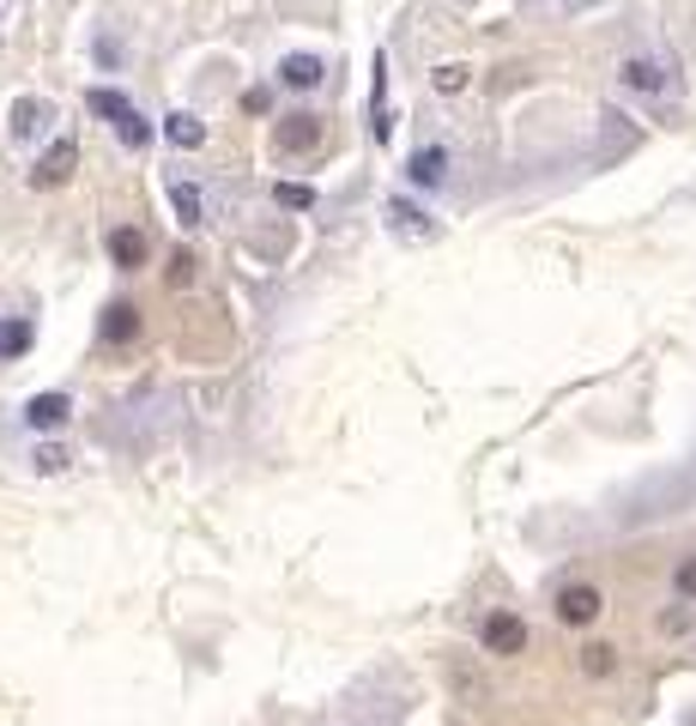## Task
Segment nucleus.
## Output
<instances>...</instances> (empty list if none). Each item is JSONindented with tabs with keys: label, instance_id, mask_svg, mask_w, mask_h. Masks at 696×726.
<instances>
[{
	"label": "nucleus",
	"instance_id": "nucleus-3",
	"mask_svg": "<svg viewBox=\"0 0 696 726\" xmlns=\"http://www.w3.org/2000/svg\"><path fill=\"white\" fill-rule=\"evenodd\" d=\"M551 612H558V624H563V630H588V624H600L605 593L594 588V581H570V588H558Z\"/></svg>",
	"mask_w": 696,
	"mask_h": 726
},
{
	"label": "nucleus",
	"instance_id": "nucleus-9",
	"mask_svg": "<svg viewBox=\"0 0 696 726\" xmlns=\"http://www.w3.org/2000/svg\"><path fill=\"white\" fill-rule=\"evenodd\" d=\"M406 182L412 188H443L448 182V146H418L406 158Z\"/></svg>",
	"mask_w": 696,
	"mask_h": 726
},
{
	"label": "nucleus",
	"instance_id": "nucleus-1",
	"mask_svg": "<svg viewBox=\"0 0 696 726\" xmlns=\"http://www.w3.org/2000/svg\"><path fill=\"white\" fill-rule=\"evenodd\" d=\"M617 85L636 91V97H648V103H666V97H678V68L666 55H624Z\"/></svg>",
	"mask_w": 696,
	"mask_h": 726
},
{
	"label": "nucleus",
	"instance_id": "nucleus-27",
	"mask_svg": "<svg viewBox=\"0 0 696 726\" xmlns=\"http://www.w3.org/2000/svg\"><path fill=\"white\" fill-rule=\"evenodd\" d=\"M563 12H582V7H600V0H558Z\"/></svg>",
	"mask_w": 696,
	"mask_h": 726
},
{
	"label": "nucleus",
	"instance_id": "nucleus-6",
	"mask_svg": "<svg viewBox=\"0 0 696 726\" xmlns=\"http://www.w3.org/2000/svg\"><path fill=\"white\" fill-rule=\"evenodd\" d=\"M636 146H642V134L630 127V115H617V110H600V164H612V158H630Z\"/></svg>",
	"mask_w": 696,
	"mask_h": 726
},
{
	"label": "nucleus",
	"instance_id": "nucleus-8",
	"mask_svg": "<svg viewBox=\"0 0 696 726\" xmlns=\"http://www.w3.org/2000/svg\"><path fill=\"white\" fill-rule=\"evenodd\" d=\"M73 164H80V146L73 139H55V146L37 158V170H31V188H61V182L73 176Z\"/></svg>",
	"mask_w": 696,
	"mask_h": 726
},
{
	"label": "nucleus",
	"instance_id": "nucleus-20",
	"mask_svg": "<svg viewBox=\"0 0 696 726\" xmlns=\"http://www.w3.org/2000/svg\"><path fill=\"white\" fill-rule=\"evenodd\" d=\"M661 630H666V635H690V630H696V612H690V600L666 605V612H661Z\"/></svg>",
	"mask_w": 696,
	"mask_h": 726
},
{
	"label": "nucleus",
	"instance_id": "nucleus-12",
	"mask_svg": "<svg viewBox=\"0 0 696 726\" xmlns=\"http://www.w3.org/2000/svg\"><path fill=\"white\" fill-rule=\"evenodd\" d=\"M49 122H55V110H49L43 97H19L12 103V139H37Z\"/></svg>",
	"mask_w": 696,
	"mask_h": 726
},
{
	"label": "nucleus",
	"instance_id": "nucleus-25",
	"mask_svg": "<svg viewBox=\"0 0 696 726\" xmlns=\"http://www.w3.org/2000/svg\"><path fill=\"white\" fill-rule=\"evenodd\" d=\"M273 200H279V206H291V212H303V206H315V194H309L303 182H279Z\"/></svg>",
	"mask_w": 696,
	"mask_h": 726
},
{
	"label": "nucleus",
	"instance_id": "nucleus-15",
	"mask_svg": "<svg viewBox=\"0 0 696 726\" xmlns=\"http://www.w3.org/2000/svg\"><path fill=\"white\" fill-rule=\"evenodd\" d=\"M85 110H92V115H103V122H110V127H122V122H127V115H139V110H134V103H127V97H122V91H110V85H97V91H85Z\"/></svg>",
	"mask_w": 696,
	"mask_h": 726
},
{
	"label": "nucleus",
	"instance_id": "nucleus-21",
	"mask_svg": "<svg viewBox=\"0 0 696 726\" xmlns=\"http://www.w3.org/2000/svg\"><path fill=\"white\" fill-rule=\"evenodd\" d=\"M115 139H122V146H152V122H146V115H127V122L122 127H115Z\"/></svg>",
	"mask_w": 696,
	"mask_h": 726
},
{
	"label": "nucleus",
	"instance_id": "nucleus-10",
	"mask_svg": "<svg viewBox=\"0 0 696 726\" xmlns=\"http://www.w3.org/2000/svg\"><path fill=\"white\" fill-rule=\"evenodd\" d=\"M139 309L134 303H103V321H97V340L103 345H127V340H139Z\"/></svg>",
	"mask_w": 696,
	"mask_h": 726
},
{
	"label": "nucleus",
	"instance_id": "nucleus-16",
	"mask_svg": "<svg viewBox=\"0 0 696 726\" xmlns=\"http://www.w3.org/2000/svg\"><path fill=\"white\" fill-rule=\"evenodd\" d=\"M170 206H176V225H183V230L200 225V188H195V182L176 176V182H170Z\"/></svg>",
	"mask_w": 696,
	"mask_h": 726
},
{
	"label": "nucleus",
	"instance_id": "nucleus-17",
	"mask_svg": "<svg viewBox=\"0 0 696 726\" xmlns=\"http://www.w3.org/2000/svg\"><path fill=\"white\" fill-rule=\"evenodd\" d=\"M388 218H394L399 237H412V242H418V237H436V225H430V218H424L412 200H394V206H388Z\"/></svg>",
	"mask_w": 696,
	"mask_h": 726
},
{
	"label": "nucleus",
	"instance_id": "nucleus-5",
	"mask_svg": "<svg viewBox=\"0 0 696 726\" xmlns=\"http://www.w3.org/2000/svg\"><path fill=\"white\" fill-rule=\"evenodd\" d=\"M67 418H73V400L67 394H31V400H24V431H31V436L67 431Z\"/></svg>",
	"mask_w": 696,
	"mask_h": 726
},
{
	"label": "nucleus",
	"instance_id": "nucleus-24",
	"mask_svg": "<svg viewBox=\"0 0 696 726\" xmlns=\"http://www.w3.org/2000/svg\"><path fill=\"white\" fill-rule=\"evenodd\" d=\"M164 284H170V291L195 284V255H183V249H176V255H170V272H164Z\"/></svg>",
	"mask_w": 696,
	"mask_h": 726
},
{
	"label": "nucleus",
	"instance_id": "nucleus-4",
	"mask_svg": "<svg viewBox=\"0 0 696 726\" xmlns=\"http://www.w3.org/2000/svg\"><path fill=\"white\" fill-rule=\"evenodd\" d=\"M479 642H485V654H497V660H515L527 647V624H521V612H485V624H479Z\"/></svg>",
	"mask_w": 696,
	"mask_h": 726
},
{
	"label": "nucleus",
	"instance_id": "nucleus-22",
	"mask_svg": "<svg viewBox=\"0 0 696 726\" xmlns=\"http://www.w3.org/2000/svg\"><path fill=\"white\" fill-rule=\"evenodd\" d=\"M673 593L696 605V551H690V557H678V569H673Z\"/></svg>",
	"mask_w": 696,
	"mask_h": 726
},
{
	"label": "nucleus",
	"instance_id": "nucleus-7",
	"mask_svg": "<svg viewBox=\"0 0 696 726\" xmlns=\"http://www.w3.org/2000/svg\"><path fill=\"white\" fill-rule=\"evenodd\" d=\"M103 249H110V261L122 267V272H139V267H146V255H152V242H146V230L115 225L110 237H103Z\"/></svg>",
	"mask_w": 696,
	"mask_h": 726
},
{
	"label": "nucleus",
	"instance_id": "nucleus-19",
	"mask_svg": "<svg viewBox=\"0 0 696 726\" xmlns=\"http://www.w3.org/2000/svg\"><path fill=\"white\" fill-rule=\"evenodd\" d=\"M430 85L443 91V97H460V91L472 85V68H460V61H448V68H436V73H430Z\"/></svg>",
	"mask_w": 696,
	"mask_h": 726
},
{
	"label": "nucleus",
	"instance_id": "nucleus-23",
	"mask_svg": "<svg viewBox=\"0 0 696 726\" xmlns=\"http://www.w3.org/2000/svg\"><path fill=\"white\" fill-rule=\"evenodd\" d=\"M67 460H73V454L61 448V443H43V448L31 454V466H37V473H67Z\"/></svg>",
	"mask_w": 696,
	"mask_h": 726
},
{
	"label": "nucleus",
	"instance_id": "nucleus-13",
	"mask_svg": "<svg viewBox=\"0 0 696 726\" xmlns=\"http://www.w3.org/2000/svg\"><path fill=\"white\" fill-rule=\"evenodd\" d=\"M321 80H328L321 55H285L279 61V85H291V91H315Z\"/></svg>",
	"mask_w": 696,
	"mask_h": 726
},
{
	"label": "nucleus",
	"instance_id": "nucleus-18",
	"mask_svg": "<svg viewBox=\"0 0 696 726\" xmlns=\"http://www.w3.org/2000/svg\"><path fill=\"white\" fill-rule=\"evenodd\" d=\"M582 672H588V678H612V672H617V647L588 642V647H582Z\"/></svg>",
	"mask_w": 696,
	"mask_h": 726
},
{
	"label": "nucleus",
	"instance_id": "nucleus-11",
	"mask_svg": "<svg viewBox=\"0 0 696 726\" xmlns=\"http://www.w3.org/2000/svg\"><path fill=\"white\" fill-rule=\"evenodd\" d=\"M37 345V321L31 315H0V363H19Z\"/></svg>",
	"mask_w": 696,
	"mask_h": 726
},
{
	"label": "nucleus",
	"instance_id": "nucleus-14",
	"mask_svg": "<svg viewBox=\"0 0 696 726\" xmlns=\"http://www.w3.org/2000/svg\"><path fill=\"white\" fill-rule=\"evenodd\" d=\"M164 139H170L176 152H200L206 146V122L188 115V110H176V115H164Z\"/></svg>",
	"mask_w": 696,
	"mask_h": 726
},
{
	"label": "nucleus",
	"instance_id": "nucleus-26",
	"mask_svg": "<svg viewBox=\"0 0 696 726\" xmlns=\"http://www.w3.org/2000/svg\"><path fill=\"white\" fill-rule=\"evenodd\" d=\"M97 61H103V68H115V61H122V43H115V37H110V31H103V37H97Z\"/></svg>",
	"mask_w": 696,
	"mask_h": 726
},
{
	"label": "nucleus",
	"instance_id": "nucleus-2",
	"mask_svg": "<svg viewBox=\"0 0 696 726\" xmlns=\"http://www.w3.org/2000/svg\"><path fill=\"white\" fill-rule=\"evenodd\" d=\"M328 139V122H321L315 110H291V115H279L273 122V146H279V158H309V152Z\"/></svg>",
	"mask_w": 696,
	"mask_h": 726
}]
</instances>
